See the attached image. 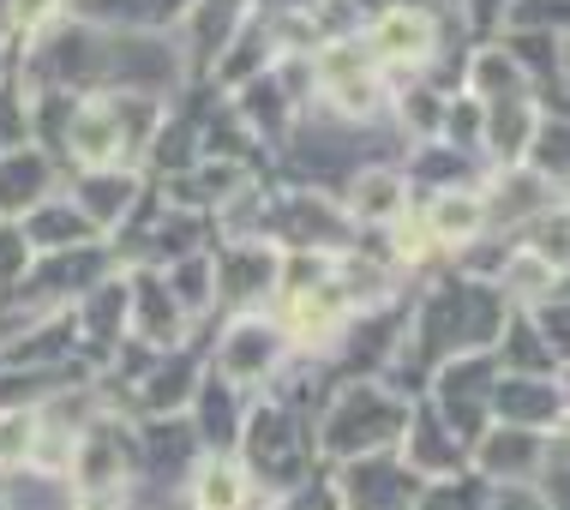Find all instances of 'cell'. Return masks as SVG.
Masks as SVG:
<instances>
[{
	"label": "cell",
	"instance_id": "f1b7e54d",
	"mask_svg": "<svg viewBox=\"0 0 570 510\" xmlns=\"http://www.w3.org/2000/svg\"><path fill=\"white\" fill-rule=\"evenodd\" d=\"M19 145H30L24 90L19 85H0V150H19Z\"/></svg>",
	"mask_w": 570,
	"mask_h": 510
},
{
	"label": "cell",
	"instance_id": "603a6c76",
	"mask_svg": "<svg viewBox=\"0 0 570 510\" xmlns=\"http://www.w3.org/2000/svg\"><path fill=\"white\" fill-rule=\"evenodd\" d=\"M79 492H72L67 474H42V469H12L7 487H0V510H72Z\"/></svg>",
	"mask_w": 570,
	"mask_h": 510
},
{
	"label": "cell",
	"instance_id": "484cf974",
	"mask_svg": "<svg viewBox=\"0 0 570 510\" xmlns=\"http://www.w3.org/2000/svg\"><path fill=\"white\" fill-rule=\"evenodd\" d=\"M414 510H487V481L481 474H451V481H426Z\"/></svg>",
	"mask_w": 570,
	"mask_h": 510
},
{
	"label": "cell",
	"instance_id": "44dd1931",
	"mask_svg": "<svg viewBox=\"0 0 570 510\" xmlns=\"http://www.w3.org/2000/svg\"><path fill=\"white\" fill-rule=\"evenodd\" d=\"M462 90H469V97L481 102V108H492V102H517V97H534V90H529V72H522L517 60L504 55V42H499V37L481 42V49L469 55V85H462ZM534 102H541V97H534Z\"/></svg>",
	"mask_w": 570,
	"mask_h": 510
},
{
	"label": "cell",
	"instance_id": "3957f363",
	"mask_svg": "<svg viewBox=\"0 0 570 510\" xmlns=\"http://www.w3.org/2000/svg\"><path fill=\"white\" fill-rule=\"evenodd\" d=\"M366 37V55L373 67H396V72H421L433 67L439 49H444V30H439V12L421 7V0H391V7L373 12V24L361 30Z\"/></svg>",
	"mask_w": 570,
	"mask_h": 510
},
{
	"label": "cell",
	"instance_id": "d4e9b609",
	"mask_svg": "<svg viewBox=\"0 0 570 510\" xmlns=\"http://www.w3.org/2000/svg\"><path fill=\"white\" fill-rule=\"evenodd\" d=\"M564 115H541L534 120V138L529 150H522V168H529L534 180H547L552 193H564Z\"/></svg>",
	"mask_w": 570,
	"mask_h": 510
},
{
	"label": "cell",
	"instance_id": "30bf717a",
	"mask_svg": "<svg viewBox=\"0 0 570 510\" xmlns=\"http://www.w3.org/2000/svg\"><path fill=\"white\" fill-rule=\"evenodd\" d=\"M564 379H522L499 373L487 396V414L504 426H534V432H564Z\"/></svg>",
	"mask_w": 570,
	"mask_h": 510
},
{
	"label": "cell",
	"instance_id": "277c9868",
	"mask_svg": "<svg viewBox=\"0 0 570 510\" xmlns=\"http://www.w3.org/2000/svg\"><path fill=\"white\" fill-rule=\"evenodd\" d=\"M559 432H534V426H504L492 421L481 439L469 444V474H481L487 487H504V481H541V462H547V444Z\"/></svg>",
	"mask_w": 570,
	"mask_h": 510
},
{
	"label": "cell",
	"instance_id": "9a60e30c",
	"mask_svg": "<svg viewBox=\"0 0 570 510\" xmlns=\"http://www.w3.org/2000/svg\"><path fill=\"white\" fill-rule=\"evenodd\" d=\"M60 150H67L79 168H132V150H127V138H120L109 102H102V90L72 102V120H67Z\"/></svg>",
	"mask_w": 570,
	"mask_h": 510
},
{
	"label": "cell",
	"instance_id": "4dcf8cb0",
	"mask_svg": "<svg viewBox=\"0 0 570 510\" xmlns=\"http://www.w3.org/2000/svg\"><path fill=\"white\" fill-rule=\"evenodd\" d=\"M456 7L469 12V24L481 30V37H487V30L499 37V24H504V7H511V0H456Z\"/></svg>",
	"mask_w": 570,
	"mask_h": 510
},
{
	"label": "cell",
	"instance_id": "d6a6232c",
	"mask_svg": "<svg viewBox=\"0 0 570 510\" xmlns=\"http://www.w3.org/2000/svg\"><path fill=\"white\" fill-rule=\"evenodd\" d=\"M7 72H12V49H7V37H0V85H7Z\"/></svg>",
	"mask_w": 570,
	"mask_h": 510
},
{
	"label": "cell",
	"instance_id": "e0dca14e",
	"mask_svg": "<svg viewBox=\"0 0 570 510\" xmlns=\"http://www.w3.org/2000/svg\"><path fill=\"white\" fill-rule=\"evenodd\" d=\"M42 198H55V157L37 145L0 150V223H24Z\"/></svg>",
	"mask_w": 570,
	"mask_h": 510
},
{
	"label": "cell",
	"instance_id": "ba28073f",
	"mask_svg": "<svg viewBox=\"0 0 570 510\" xmlns=\"http://www.w3.org/2000/svg\"><path fill=\"white\" fill-rule=\"evenodd\" d=\"M127 336L145 343L150 354H168V349L193 343L187 313H180V306L168 301V288H163V271H145V265L127 271Z\"/></svg>",
	"mask_w": 570,
	"mask_h": 510
},
{
	"label": "cell",
	"instance_id": "d6986e66",
	"mask_svg": "<svg viewBox=\"0 0 570 510\" xmlns=\"http://www.w3.org/2000/svg\"><path fill=\"white\" fill-rule=\"evenodd\" d=\"M19 228H24V241H30V253H37V258H55V253H72V246H97L102 241L97 228L72 210V198H42Z\"/></svg>",
	"mask_w": 570,
	"mask_h": 510
},
{
	"label": "cell",
	"instance_id": "52a82bcc",
	"mask_svg": "<svg viewBox=\"0 0 570 510\" xmlns=\"http://www.w3.org/2000/svg\"><path fill=\"white\" fill-rule=\"evenodd\" d=\"M421 487L426 481H414L391 451H379L336 469V510H414Z\"/></svg>",
	"mask_w": 570,
	"mask_h": 510
},
{
	"label": "cell",
	"instance_id": "5bb4252c",
	"mask_svg": "<svg viewBox=\"0 0 570 510\" xmlns=\"http://www.w3.org/2000/svg\"><path fill=\"white\" fill-rule=\"evenodd\" d=\"M276 499L246 474L240 457H198L187 474V510H271Z\"/></svg>",
	"mask_w": 570,
	"mask_h": 510
},
{
	"label": "cell",
	"instance_id": "836d02e7",
	"mask_svg": "<svg viewBox=\"0 0 570 510\" xmlns=\"http://www.w3.org/2000/svg\"><path fill=\"white\" fill-rule=\"evenodd\" d=\"M0 487H7V469H0Z\"/></svg>",
	"mask_w": 570,
	"mask_h": 510
},
{
	"label": "cell",
	"instance_id": "7c38bea8",
	"mask_svg": "<svg viewBox=\"0 0 570 510\" xmlns=\"http://www.w3.org/2000/svg\"><path fill=\"white\" fill-rule=\"evenodd\" d=\"M409 205H414V193H409L403 168H384V163L354 168L343 180V198H336V210L361 228H391L396 216H409Z\"/></svg>",
	"mask_w": 570,
	"mask_h": 510
},
{
	"label": "cell",
	"instance_id": "8fae6325",
	"mask_svg": "<svg viewBox=\"0 0 570 510\" xmlns=\"http://www.w3.org/2000/svg\"><path fill=\"white\" fill-rule=\"evenodd\" d=\"M253 19V0H193L187 12H180V67L187 72H210L217 67V55L228 49V42L240 37V24Z\"/></svg>",
	"mask_w": 570,
	"mask_h": 510
},
{
	"label": "cell",
	"instance_id": "83f0119b",
	"mask_svg": "<svg viewBox=\"0 0 570 510\" xmlns=\"http://www.w3.org/2000/svg\"><path fill=\"white\" fill-rule=\"evenodd\" d=\"M30 271H37V253H30L24 228L19 223H0V301L19 295L30 283Z\"/></svg>",
	"mask_w": 570,
	"mask_h": 510
},
{
	"label": "cell",
	"instance_id": "9c48e42d",
	"mask_svg": "<svg viewBox=\"0 0 570 510\" xmlns=\"http://www.w3.org/2000/svg\"><path fill=\"white\" fill-rule=\"evenodd\" d=\"M67 198L102 241H115L120 223L132 216V205L145 198V175H138V168H79V180H72Z\"/></svg>",
	"mask_w": 570,
	"mask_h": 510
},
{
	"label": "cell",
	"instance_id": "7402d4cb",
	"mask_svg": "<svg viewBox=\"0 0 570 510\" xmlns=\"http://www.w3.org/2000/svg\"><path fill=\"white\" fill-rule=\"evenodd\" d=\"M217 253H187V258H175V265H163V288H168V301L180 306L187 318H198V313H210L217 306V265H210Z\"/></svg>",
	"mask_w": 570,
	"mask_h": 510
},
{
	"label": "cell",
	"instance_id": "2e32d148",
	"mask_svg": "<svg viewBox=\"0 0 570 510\" xmlns=\"http://www.w3.org/2000/svg\"><path fill=\"white\" fill-rule=\"evenodd\" d=\"M72 336H79L85 354H97V343H102V361L127 343V271H109L97 288H90V295H79Z\"/></svg>",
	"mask_w": 570,
	"mask_h": 510
},
{
	"label": "cell",
	"instance_id": "5b68a950",
	"mask_svg": "<svg viewBox=\"0 0 570 510\" xmlns=\"http://www.w3.org/2000/svg\"><path fill=\"white\" fill-rule=\"evenodd\" d=\"M474 193H481V210H487V235H504V241H517V235H522V228H529L541 210L564 205V193H552L547 180H534L522 163L492 168V175H487Z\"/></svg>",
	"mask_w": 570,
	"mask_h": 510
},
{
	"label": "cell",
	"instance_id": "7a4b0ae2",
	"mask_svg": "<svg viewBox=\"0 0 570 510\" xmlns=\"http://www.w3.org/2000/svg\"><path fill=\"white\" fill-rule=\"evenodd\" d=\"M288 331L283 318H265V313H235V324L223 331L217 354H210V373H217L223 384H235L240 396L265 391V384H276V373L288 366Z\"/></svg>",
	"mask_w": 570,
	"mask_h": 510
},
{
	"label": "cell",
	"instance_id": "1f68e13d",
	"mask_svg": "<svg viewBox=\"0 0 570 510\" xmlns=\"http://www.w3.org/2000/svg\"><path fill=\"white\" fill-rule=\"evenodd\" d=\"M72 510H120V499H79Z\"/></svg>",
	"mask_w": 570,
	"mask_h": 510
},
{
	"label": "cell",
	"instance_id": "f546056e",
	"mask_svg": "<svg viewBox=\"0 0 570 510\" xmlns=\"http://www.w3.org/2000/svg\"><path fill=\"white\" fill-rule=\"evenodd\" d=\"M487 510H559L541 492V481H504V487H487Z\"/></svg>",
	"mask_w": 570,
	"mask_h": 510
},
{
	"label": "cell",
	"instance_id": "cb8c5ba5",
	"mask_svg": "<svg viewBox=\"0 0 570 510\" xmlns=\"http://www.w3.org/2000/svg\"><path fill=\"white\" fill-rule=\"evenodd\" d=\"M391 115H396V127L409 133V145H426V138H439V120H444V90H439V85H409V90H391Z\"/></svg>",
	"mask_w": 570,
	"mask_h": 510
},
{
	"label": "cell",
	"instance_id": "ac0fdd59",
	"mask_svg": "<svg viewBox=\"0 0 570 510\" xmlns=\"http://www.w3.org/2000/svg\"><path fill=\"white\" fill-rule=\"evenodd\" d=\"M421 228L433 235L439 253H469L474 241H487V210H481V193H474V187L433 193V198L421 205Z\"/></svg>",
	"mask_w": 570,
	"mask_h": 510
},
{
	"label": "cell",
	"instance_id": "4fadbf2b",
	"mask_svg": "<svg viewBox=\"0 0 570 510\" xmlns=\"http://www.w3.org/2000/svg\"><path fill=\"white\" fill-rule=\"evenodd\" d=\"M217 265V301H228L235 313H253L258 301L276 295V246L271 241H228Z\"/></svg>",
	"mask_w": 570,
	"mask_h": 510
},
{
	"label": "cell",
	"instance_id": "ffe728a7",
	"mask_svg": "<svg viewBox=\"0 0 570 510\" xmlns=\"http://www.w3.org/2000/svg\"><path fill=\"white\" fill-rule=\"evenodd\" d=\"M276 55H283V49H276L271 24H265V19H246V24H240V37H235V42H228V49L217 55V67H210V79H217V85L228 90V97H235L240 85L265 79V72L276 67Z\"/></svg>",
	"mask_w": 570,
	"mask_h": 510
},
{
	"label": "cell",
	"instance_id": "6da1fadb",
	"mask_svg": "<svg viewBox=\"0 0 570 510\" xmlns=\"http://www.w3.org/2000/svg\"><path fill=\"white\" fill-rule=\"evenodd\" d=\"M409 421V396L391 391V379H343L318 414V451L331 462H361L396 451Z\"/></svg>",
	"mask_w": 570,
	"mask_h": 510
},
{
	"label": "cell",
	"instance_id": "4316f807",
	"mask_svg": "<svg viewBox=\"0 0 570 510\" xmlns=\"http://www.w3.org/2000/svg\"><path fill=\"white\" fill-rule=\"evenodd\" d=\"M37 451V409H0V469H30Z\"/></svg>",
	"mask_w": 570,
	"mask_h": 510
},
{
	"label": "cell",
	"instance_id": "8992f818",
	"mask_svg": "<svg viewBox=\"0 0 570 510\" xmlns=\"http://www.w3.org/2000/svg\"><path fill=\"white\" fill-rule=\"evenodd\" d=\"M391 457L403 462L414 481H451V474H469V444L439 421L433 403H409L403 439H396Z\"/></svg>",
	"mask_w": 570,
	"mask_h": 510
}]
</instances>
